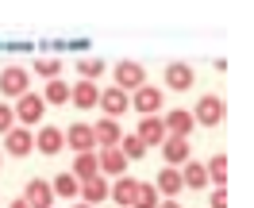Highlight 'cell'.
<instances>
[{
    "label": "cell",
    "instance_id": "obj_12",
    "mask_svg": "<svg viewBox=\"0 0 254 208\" xmlns=\"http://www.w3.org/2000/svg\"><path fill=\"white\" fill-rule=\"evenodd\" d=\"M120 139H124V131H120V124L116 120H96L93 124V143L100 146V150H108V146H120Z\"/></svg>",
    "mask_w": 254,
    "mask_h": 208
},
{
    "label": "cell",
    "instance_id": "obj_11",
    "mask_svg": "<svg viewBox=\"0 0 254 208\" xmlns=\"http://www.w3.org/2000/svg\"><path fill=\"white\" fill-rule=\"evenodd\" d=\"M4 150L8 154H16V158H23V154H31L35 150V139H31V131L27 128H12V131H4Z\"/></svg>",
    "mask_w": 254,
    "mask_h": 208
},
{
    "label": "cell",
    "instance_id": "obj_17",
    "mask_svg": "<svg viewBox=\"0 0 254 208\" xmlns=\"http://www.w3.org/2000/svg\"><path fill=\"white\" fill-rule=\"evenodd\" d=\"M77 193L85 197L81 205H100V201H108V177H89V181H81L77 185Z\"/></svg>",
    "mask_w": 254,
    "mask_h": 208
},
{
    "label": "cell",
    "instance_id": "obj_34",
    "mask_svg": "<svg viewBox=\"0 0 254 208\" xmlns=\"http://www.w3.org/2000/svg\"><path fill=\"white\" fill-rule=\"evenodd\" d=\"M73 208H93V205H73Z\"/></svg>",
    "mask_w": 254,
    "mask_h": 208
},
{
    "label": "cell",
    "instance_id": "obj_32",
    "mask_svg": "<svg viewBox=\"0 0 254 208\" xmlns=\"http://www.w3.org/2000/svg\"><path fill=\"white\" fill-rule=\"evenodd\" d=\"M158 208H181L177 201H158Z\"/></svg>",
    "mask_w": 254,
    "mask_h": 208
},
{
    "label": "cell",
    "instance_id": "obj_4",
    "mask_svg": "<svg viewBox=\"0 0 254 208\" xmlns=\"http://www.w3.org/2000/svg\"><path fill=\"white\" fill-rule=\"evenodd\" d=\"M62 143L69 146L73 154H89V150H96L93 124H69V131H62Z\"/></svg>",
    "mask_w": 254,
    "mask_h": 208
},
{
    "label": "cell",
    "instance_id": "obj_33",
    "mask_svg": "<svg viewBox=\"0 0 254 208\" xmlns=\"http://www.w3.org/2000/svg\"><path fill=\"white\" fill-rule=\"evenodd\" d=\"M8 208H27V205H23V197H19V201H12V205H8Z\"/></svg>",
    "mask_w": 254,
    "mask_h": 208
},
{
    "label": "cell",
    "instance_id": "obj_22",
    "mask_svg": "<svg viewBox=\"0 0 254 208\" xmlns=\"http://www.w3.org/2000/svg\"><path fill=\"white\" fill-rule=\"evenodd\" d=\"M135 185H139V181H135V177H116V185H112V201H116V205H124V208H131V201H135Z\"/></svg>",
    "mask_w": 254,
    "mask_h": 208
},
{
    "label": "cell",
    "instance_id": "obj_25",
    "mask_svg": "<svg viewBox=\"0 0 254 208\" xmlns=\"http://www.w3.org/2000/svg\"><path fill=\"white\" fill-rule=\"evenodd\" d=\"M120 154H124L127 162H139V158H146V146L139 143V135H124V139H120Z\"/></svg>",
    "mask_w": 254,
    "mask_h": 208
},
{
    "label": "cell",
    "instance_id": "obj_10",
    "mask_svg": "<svg viewBox=\"0 0 254 208\" xmlns=\"http://www.w3.org/2000/svg\"><path fill=\"white\" fill-rule=\"evenodd\" d=\"M23 205L27 208H54V189H50L43 177H31L27 193H23Z\"/></svg>",
    "mask_w": 254,
    "mask_h": 208
},
{
    "label": "cell",
    "instance_id": "obj_27",
    "mask_svg": "<svg viewBox=\"0 0 254 208\" xmlns=\"http://www.w3.org/2000/svg\"><path fill=\"white\" fill-rule=\"evenodd\" d=\"M69 100V85L65 81H47V96H43V104H65Z\"/></svg>",
    "mask_w": 254,
    "mask_h": 208
},
{
    "label": "cell",
    "instance_id": "obj_24",
    "mask_svg": "<svg viewBox=\"0 0 254 208\" xmlns=\"http://www.w3.org/2000/svg\"><path fill=\"white\" fill-rule=\"evenodd\" d=\"M158 189H154V185H143V181H139V185H135V201H131V208H158Z\"/></svg>",
    "mask_w": 254,
    "mask_h": 208
},
{
    "label": "cell",
    "instance_id": "obj_26",
    "mask_svg": "<svg viewBox=\"0 0 254 208\" xmlns=\"http://www.w3.org/2000/svg\"><path fill=\"white\" fill-rule=\"evenodd\" d=\"M50 189H54V197H77V177L65 170V174H58L50 181Z\"/></svg>",
    "mask_w": 254,
    "mask_h": 208
},
{
    "label": "cell",
    "instance_id": "obj_13",
    "mask_svg": "<svg viewBox=\"0 0 254 208\" xmlns=\"http://www.w3.org/2000/svg\"><path fill=\"white\" fill-rule=\"evenodd\" d=\"M192 81H196V73H192L189 62H170L166 66V85L174 89V93H185V89H192Z\"/></svg>",
    "mask_w": 254,
    "mask_h": 208
},
{
    "label": "cell",
    "instance_id": "obj_28",
    "mask_svg": "<svg viewBox=\"0 0 254 208\" xmlns=\"http://www.w3.org/2000/svg\"><path fill=\"white\" fill-rule=\"evenodd\" d=\"M77 69H81V81H93V77L104 73V62H100V58H81Z\"/></svg>",
    "mask_w": 254,
    "mask_h": 208
},
{
    "label": "cell",
    "instance_id": "obj_30",
    "mask_svg": "<svg viewBox=\"0 0 254 208\" xmlns=\"http://www.w3.org/2000/svg\"><path fill=\"white\" fill-rule=\"evenodd\" d=\"M12 124H16V116H12V104H0V135H4V131H12Z\"/></svg>",
    "mask_w": 254,
    "mask_h": 208
},
{
    "label": "cell",
    "instance_id": "obj_20",
    "mask_svg": "<svg viewBox=\"0 0 254 208\" xmlns=\"http://www.w3.org/2000/svg\"><path fill=\"white\" fill-rule=\"evenodd\" d=\"M181 185H185V189H204L208 185V170H204V162H185V166H181Z\"/></svg>",
    "mask_w": 254,
    "mask_h": 208
},
{
    "label": "cell",
    "instance_id": "obj_8",
    "mask_svg": "<svg viewBox=\"0 0 254 208\" xmlns=\"http://www.w3.org/2000/svg\"><path fill=\"white\" fill-rule=\"evenodd\" d=\"M96 170H100V177H124L127 174V158L120 154V146L100 150V154H96Z\"/></svg>",
    "mask_w": 254,
    "mask_h": 208
},
{
    "label": "cell",
    "instance_id": "obj_21",
    "mask_svg": "<svg viewBox=\"0 0 254 208\" xmlns=\"http://www.w3.org/2000/svg\"><path fill=\"white\" fill-rule=\"evenodd\" d=\"M69 174L77 177V185L81 181H89V177H96L100 170H96V150H89V154H73V170Z\"/></svg>",
    "mask_w": 254,
    "mask_h": 208
},
{
    "label": "cell",
    "instance_id": "obj_16",
    "mask_svg": "<svg viewBox=\"0 0 254 208\" xmlns=\"http://www.w3.org/2000/svg\"><path fill=\"white\" fill-rule=\"evenodd\" d=\"M154 189H158V197L166 193V201H174L177 193L185 189V185H181V170H174V166H162L158 177H154Z\"/></svg>",
    "mask_w": 254,
    "mask_h": 208
},
{
    "label": "cell",
    "instance_id": "obj_2",
    "mask_svg": "<svg viewBox=\"0 0 254 208\" xmlns=\"http://www.w3.org/2000/svg\"><path fill=\"white\" fill-rule=\"evenodd\" d=\"M43 112H47V104H43V93H23L16 100V108H12V116H16L19 128H27V124H39L43 120Z\"/></svg>",
    "mask_w": 254,
    "mask_h": 208
},
{
    "label": "cell",
    "instance_id": "obj_6",
    "mask_svg": "<svg viewBox=\"0 0 254 208\" xmlns=\"http://www.w3.org/2000/svg\"><path fill=\"white\" fill-rule=\"evenodd\" d=\"M96 104L104 108L108 120H120V116L131 108V96H127L124 89H116V85H112V89H100V100H96Z\"/></svg>",
    "mask_w": 254,
    "mask_h": 208
},
{
    "label": "cell",
    "instance_id": "obj_1",
    "mask_svg": "<svg viewBox=\"0 0 254 208\" xmlns=\"http://www.w3.org/2000/svg\"><path fill=\"white\" fill-rule=\"evenodd\" d=\"M223 112H227V104H223V96L216 93H204L200 100H196V108H192V124H200V128H216V124H223Z\"/></svg>",
    "mask_w": 254,
    "mask_h": 208
},
{
    "label": "cell",
    "instance_id": "obj_14",
    "mask_svg": "<svg viewBox=\"0 0 254 208\" xmlns=\"http://www.w3.org/2000/svg\"><path fill=\"white\" fill-rule=\"evenodd\" d=\"M189 139H174V135H166V143H162V158H166V166H185L189 162Z\"/></svg>",
    "mask_w": 254,
    "mask_h": 208
},
{
    "label": "cell",
    "instance_id": "obj_15",
    "mask_svg": "<svg viewBox=\"0 0 254 208\" xmlns=\"http://www.w3.org/2000/svg\"><path fill=\"white\" fill-rule=\"evenodd\" d=\"M162 128H166V135H174V139H189V131L196 128V124H192V116L185 112V108H174V112L162 120Z\"/></svg>",
    "mask_w": 254,
    "mask_h": 208
},
{
    "label": "cell",
    "instance_id": "obj_7",
    "mask_svg": "<svg viewBox=\"0 0 254 208\" xmlns=\"http://www.w3.org/2000/svg\"><path fill=\"white\" fill-rule=\"evenodd\" d=\"M131 104H135V112H139V116H158V108H162V89H154V85H139L135 96H131Z\"/></svg>",
    "mask_w": 254,
    "mask_h": 208
},
{
    "label": "cell",
    "instance_id": "obj_9",
    "mask_svg": "<svg viewBox=\"0 0 254 208\" xmlns=\"http://www.w3.org/2000/svg\"><path fill=\"white\" fill-rule=\"evenodd\" d=\"M135 135H139V143H143L146 150H150V146H162V143H166V128H162V116H143Z\"/></svg>",
    "mask_w": 254,
    "mask_h": 208
},
{
    "label": "cell",
    "instance_id": "obj_31",
    "mask_svg": "<svg viewBox=\"0 0 254 208\" xmlns=\"http://www.w3.org/2000/svg\"><path fill=\"white\" fill-rule=\"evenodd\" d=\"M212 208H227V189H212Z\"/></svg>",
    "mask_w": 254,
    "mask_h": 208
},
{
    "label": "cell",
    "instance_id": "obj_23",
    "mask_svg": "<svg viewBox=\"0 0 254 208\" xmlns=\"http://www.w3.org/2000/svg\"><path fill=\"white\" fill-rule=\"evenodd\" d=\"M204 170H208V185H216V189H223V185H227V158H223V154H216Z\"/></svg>",
    "mask_w": 254,
    "mask_h": 208
},
{
    "label": "cell",
    "instance_id": "obj_29",
    "mask_svg": "<svg viewBox=\"0 0 254 208\" xmlns=\"http://www.w3.org/2000/svg\"><path fill=\"white\" fill-rule=\"evenodd\" d=\"M35 73H39V77H58V73H62V62H58V58H39V62H35Z\"/></svg>",
    "mask_w": 254,
    "mask_h": 208
},
{
    "label": "cell",
    "instance_id": "obj_3",
    "mask_svg": "<svg viewBox=\"0 0 254 208\" xmlns=\"http://www.w3.org/2000/svg\"><path fill=\"white\" fill-rule=\"evenodd\" d=\"M139 85H146V66L143 62H116V89L135 93Z\"/></svg>",
    "mask_w": 254,
    "mask_h": 208
},
{
    "label": "cell",
    "instance_id": "obj_19",
    "mask_svg": "<svg viewBox=\"0 0 254 208\" xmlns=\"http://www.w3.org/2000/svg\"><path fill=\"white\" fill-rule=\"evenodd\" d=\"M35 139V150H43V154H58L62 150V131L54 128V124H47V128H39V135H31Z\"/></svg>",
    "mask_w": 254,
    "mask_h": 208
},
{
    "label": "cell",
    "instance_id": "obj_18",
    "mask_svg": "<svg viewBox=\"0 0 254 208\" xmlns=\"http://www.w3.org/2000/svg\"><path fill=\"white\" fill-rule=\"evenodd\" d=\"M69 100H73L77 108H96V100H100L96 81H77V85H69Z\"/></svg>",
    "mask_w": 254,
    "mask_h": 208
},
{
    "label": "cell",
    "instance_id": "obj_5",
    "mask_svg": "<svg viewBox=\"0 0 254 208\" xmlns=\"http://www.w3.org/2000/svg\"><path fill=\"white\" fill-rule=\"evenodd\" d=\"M27 81H31V73L23 66H8V69H0V93L19 100V96L27 93Z\"/></svg>",
    "mask_w": 254,
    "mask_h": 208
}]
</instances>
